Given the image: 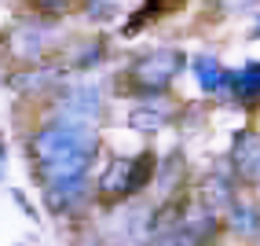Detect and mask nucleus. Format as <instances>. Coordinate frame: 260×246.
Returning a JSON list of instances; mask_svg holds the SVG:
<instances>
[{
    "instance_id": "f257e3e1",
    "label": "nucleus",
    "mask_w": 260,
    "mask_h": 246,
    "mask_svg": "<svg viewBox=\"0 0 260 246\" xmlns=\"http://www.w3.org/2000/svg\"><path fill=\"white\" fill-rule=\"evenodd\" d=\"M29 151H33V162H37L41 184L74 180L88 173L92 158L99 151V136H95V125L59 118L29 136Z\"/></svg>"
},
{
    "instance_id": "f03ea898",
    "label": "nucleus",
    "mask_w": 260,
    "mask_h": 246,
    "mask_svg": "<svg viewBox=\"0 0 260 246\" xmlns=\"http://www.w3.org/2000/svg\"><path fill=\"white\" fill-rule=\"evenodd\" d=\"M183 66H187V56L180 48H154L128 66V81L140 96H158L180 77Z\"/></svg>"
},
{
    "instance_id": "7ed1b4c3",
    "label": "nucleus",
    "mask_w": 260,
    "mask_h": 246,
    "mask_svg": "<svg viewBox=\"0 0 260 246\" xmlns=\"http://www.w3.org/2000/svg\"><path fill=\"white\" fill-rule=\"evenodd\" d=\"M154 169H158V158L150 151H140L132 158H114L107 166V173H103V180H99V191L107 199H132V195H140V191L150 187Z\"/></svg>"
},
{
    "instance_id": "20e7f679",
    "label": "nucleus",
    "mask_w": 260,
    "mask_h": 246,
    "mask_svg": "<svg viewBox=\"0 0 260 246\" xmlns=\"http://www.w3.org/2000/svg\"><path fill=\"white\" fill-rule=\"evenodd\" d=\"M55 111H59V118L95 125L99 114H103L99 89H95V85H66V89L55 92Z\"/></svg>"
},
{
    "instance_id": "39448f33",
    "label": "nucleus",
    "mask_w": 260,
    "mask_h": 246,
    "mask_svg": "<svg viewBox=\"0 0 260 246\" xmlns=\"http://www.w3.org/2000/svg\"><path fill=\"white\" fill-rule=\"evenodd\" d=\"M231 166L238 169V177H246V180H260V132L242 129V132L235 136Z\"/></svg>"
},
{
    "instance_id": "423d86ee",
    "label": "nucleus",
    "mask_w": 260,
    "mask_h": 246,
    "mask_svg": "<svg viewBox=\"0 0 260 246\" xmlns=\"http://www.w3.org/2000/svg\"><path fill=\"white\" fill-rule=\"evenodd\" d=\"M44 195H48V206L55 209V213H74V209H81V202L88 199V177L44 184Z\"/></svg>"
},
{
    "instance_id": "0eeeda50",
    "label": "nucleus",
    "mask_w": 260,
    "mask_h": 246,
    "mask_svg": "<svg viewBox=\"0 0 260 246\" xmlns=\"http://www.w3.org/2000/svg\"><path fill=\"white\" fill-rule=\"evenodd\" d=\"M228 92L238 107H260V63H246L242 70H231Z\"/></svg>"
},
{
    "instance_id": "6e6552de",
    "label": "nucleus",
    "mask_w": 260,
    "mask_h": 246,
    "mask_svg": "<svg viewBox=\"0 0 260 246\" xmlns=\"http://www.w3.org/2000/svg\"><path fill=\"white\" fill-rule=\"evenodd\" d=\"M48 37H51L48 26L29 22V26H22V30L11 33V51H15L22 63H33V59H41L44 51H48Z\"/></svg>"
},
{
    "instance_id": "1a4fd4ad",
    "label": "nucleus",
    "mask_w": 260,
    "mask_h": 246,
    "mask_svg": "<svg viewBox=\"0 0 260 246\" xmlns=\"http://www.w3.org/2000/svg\"><path fill=\"white\" fill-rule=\"evenodd\" d=\"M190 70H194V81H198V89L205 96H216L220 89H228V81H231V70H223L213 56H194L190 59Z\"/></svg>"
},
{
    "instance_id": "9d476101",
    "label": "nucleus",
    "mask_w": 260,
    "mask_h": 246,
    "mask_svg": "<svg viewBox=\"0 0 260 246\" xmlns=\"http://www.w3.org/2000/svg\"><path fill=\"white\" fill-rule=\"evenodd\" d=\"M169 118H172V107H169V103L147 99V103H140V107H132L128 125H132L136 132H161V129L169 125Z\"/></svg>"
},
{
    "instance_id": "9b49d317",
    "label": "nucleus",
    "mask_w": 260,
    "mask_h": 246,
    "mask_svg": "<svg viewBox=\"0 0 260 246\" xmlns=\"http://www.w3.org/2000/svg\"><path fill=\"white\" fill-rule=\"evenodd\" d=\"M228 228L235 235H242V239H253V235H260V209L256 206H249V202H231L228 206Z\"/></svg>"
},
{
    "instance_id": "f8f14e48",
    "label": "nucleus",
    "mask_w": 260,
    "mask_h": 246,
    "mask_svg": "<svg viewBox=\"0 0 260 246\" xmlns=\"http://www.w3.org/2000/svg\"><path fill=\"white\" fill-rule=\"evenodd\" d=\"M187 4V0H143L140 4V11H136V19L125 26V33L132 37L140 26H147V22H154V19H165V15H172V11H180Z\"/></svg>"
},
{
    "instance_id": "ddd939ff",
    "label": "nucleus",
    "mask_w": 260,
    "mask_h": 246,
    "mask_svg": "<svg viewBox=\"0 0 260 246\" xmlns=\"http://www.w3.org/2000/svg\"><path fill=\"white\" fill-rule=\"evenodd\" d=\"M51 85H55L51 70H22V74L11 77V89H19V92H44Z\"/></svg>"
},
{
    "instance_id": "4468645a",
    "label": "nucleus",
    "mask_w": 260,
    "mask_h": 246,
    "mask_svg": "<svg viewBox=\"0 0 260 246\" xmlns=\"http://www.w3.org/2000/svg\"><path fill=\"white\" fill-rule=\"evenodd\" d=\"M95 4H103V8H110V11H114V8L121 4V0H95Z\"/></svg>"
},
{
    "instance_id": "2eb2a0df",
    "label": "nucleus",
    "mask_w": 260,
    "mask_h": 246,
    "mask_svg": "<svg viewBox=\"0 0 260 246\" xmlns=\"http://www.w3.org/2000/svg\"><path fill=\"white\" fill-rule=\"evenodd\" d=\"M41 4H48V8H59V4H66V0H41Z\"/></svg>"
},
{
    "instance_id": "dca6fc26",
    "label": "nucleus",
    "mask_w": 260,
    "mask_h": 246,
    "mask_svg": "<svg viewBox=\"0 0 260 246\" xmlns=\"http://www.w3.org/2000/svg\"><path fill=\"white\" fill-rule=\"evenodd\" d=\"M253 37H260V19H256V30H253Z\"/></svg>"
},
{
    "instance_id": "f3484780",
    "label": "nucleus",
    "mask_w": 260,
    "mask_h": 246,
    "mask_svg": "<svg viewBox=\"0 0 260 246\" xmlns=\"http://www.w3.org/2000/svg\"><path fill=\"white\" fill-rule=\"evenodd\" d=\"M0 158H4V140H0Z\"/></svg>"
},
{
    "instance_id": "a211bd4d",
    "label": "nucleus",
    "mask_w": 260,
    "mask_h": 246,
    "mask_svg": "<svg viewBox=\"0 0 260 246\" xmlns=\"http://www.w3.org/2000/svg\"><path fill=\"white\" fill-rule=\"evenodd\" d=\"M202 246H213V242H202Z\"/></svg>"
}]
</instances>
